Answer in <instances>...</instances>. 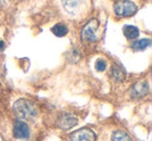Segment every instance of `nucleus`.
<instances>
[{
  "label": "nucleus",
  "instance_id": "nucleus-1",
  "mask_svg": "<svg viewBox=\"0 0 152 141\" xmlns=\"http://www.w3.org/2000/svg\"><path fill=\"white\" fill-rule=\"evenodd\" d=\"M13 110L21 119L32 120L38 116V108L32 101L27 99H19L14 103Z\"/></svg>",
  "mask_w": 152,
  "mask_h": 141
},
{
  "label": "nucleus",
  "instance_id": "nucleus-2",
  "mask_svg": "<svg viewBox=\"0 0 152 141\" xmlns=\"http://www.w3.org/2000/svg\"><path fill=\"white\" fill-rule=\"evenodd\" d=\"M65 11L71 16L83 15L89 7V0H61Z\"/></svg>",
  "mask_w": 152,
  "mask_h": 141
},
{
  "label": "nucleus",
  "instance_id": "nucleus-3",
  "mask_svg": "<svg viewBox=\"0 0 152 141\" xmlns=\"http://www.w3.org/2000/svg\"><path fill=\"white\" fill-rule=\"evenodd\" d=\"M115 14L119 17H131L133 16L137 11V7L135 3L129 0H119L115 3L114 5Z\"/></svg>",
  "mask_w": 152,
  "mask_h": 141
},
{
  "label": "nucleus",
  "instance_id": "nucleus-4",
  "mask_svg": "<svg viewBox=\"0 0 152 141\" xmlns=\"http://www.w3.org/2000/svg\"><path fill=\"white\" fill-rule=\"evenodd\" d=\"M99 27L97 19L89 21L81 30V40L83 42H95L97 40V30Z\"/></svg>",
  "mask_w": 152,
  "mask_h": 141
},
{
  "label": "nucleus",
  "instance_id": "nucleus-5",
  "mask_svg": "<svg viewBox=\"0 0 152 141\" xmlns=\"http://www.w3.org/2000/svg\"><path fill=\"white\" fill-rule=\"evenodd\" d=\"M78 119L70 113H61L56 119V127L61 130H69L76 126Z\"/></svg>",
  "mask_w": 152,
  "mask_h": 141
},
{
  "label": "nucleus",
  "instance_id": "nucleus-6",
  "mask_svg": "<svg viewBox=\"0 0 152 141\" xmlns=\"http://www.w3.org/2000/svg\"><path fill=\"white\" fill-rule=\"evenodd\" d=\"M149 93V85L147 81H139L132 86L130 90V95L133 99H142Z\"/></svg>",
  "mask_w": 152,
  "mask_h": 141
},
{
  "label": "nucleus",
  "instance_id": "nucleus-7",
  "mask_svg": "<svg viewBox=\"0 0 152 141\" xmlns=\"http://www.w3.org/2000/svg\"><path fill=\"white\" fill-rule=\"evenodd\" d=\"M70 141H96V134L90 129H80L71 135Z\"/></svg>",
  "mask_w": 152,
  "mask_h": 141
},
{
  "label": "nucleus",
  "instance_id": "nucleus-8",
  "mask_svg": "<svg viewBox=\"0 0 152 141\" xmlns=\"http://www.w3.org/2000/svg\"><path fill=\"white\" fill-rule=\"evenodd\" d=\"M14 136L17 139H25L29 138V127L26 122L21 121V120H16L13 129Z\"/></svg>",
  "mask_w": 152,
  "mask_h": 141
},
{
  "label": "nucleus",
  "instance_id": "nucleus-9",
  "mask_svg": "<svg viewBox=\"0 0 152 141\" xmlns=\"http://www.w3.org/2000/svg\"><path fill=\"white\" fill-rule=\"evenodd\" d=\"M123 32H124V35L126 36V38H128V40H135L140 35L139 28L132 25H126L123 28Z\"/></svg>",
  "mask_w": 152,
  "mask_h": 141
},
{
  "label": "nucleus",
  "instance_id": "nucleus-10",
  "mask_svg": "<svg viewBox=\"0 0 152 141\" xmlns=\"http://www.w3.org/2000/svg\"><path fill=\"white\" fill-rule=\"evenodd\" d=\"M110 76L116 81H123L125 79V72L121 67L114 64L110 69Z\"/></svg>",
  "mask_w": 152,
  "mask_h": 141
},
{
  "label": "nucleus",
  "instance_id": "nucleus-11",
  "mask_svg": "<svg viewBox=\"0 0 152 141\" xmlns=\"http://www.w3.org/2000/svg\"><path fill=\"white\" fill-rule=\"evenodd\" d=\"M52 32L54 35L58 36V38H63V36H65L68 33V28L65 24L57 23L52 27Z\"/></svg>",
  "mask_w": 152,
  "mask_h": 141
},
{
  "label": "nucleus",
  "instance_id": "nucleus-12",
  "mask_svg": "<svg viewBox=\"0 0 152 141\" xmlns=\"http://www.w3.org/2000/svg\"><path fill=\"white\" fill-rule=\"evenodd\" d=\"M150 45H151V40L149 38H142V40H137L132 45V49L135 51H143L147 49Z\"/></svg>",
  "mask_w": 152,
  "mask_h": 141
},
{
  "label": "nucleus",
  "instance_id": "nucleus-13",
  "mask_svg": "<svg viewBox=\"0 0 152 141\" xmlns=\"http://www.w3.org/2000/svg\"><path fill=\"white\" fill-rule=\"evenodd\" d=\"M112 141H132V139L124 131L118 130L116 132H114V134H113Z\"/></svg>",
  "mask_w": 152,
  "mask_h": 141
},
{
  "label": "nucleus",
  "instance_id": "nucleus-14",
  "mask_svg": "<svg viewBox=\"0 0 152 141\" xmlns=\"http://www.w3.org/2000/svg\"><path fill=\"white\" fill-rule=\"evenodd\" d=\"M95 69H96V71H98V72H103V71H105L106 61L101 58L97 59L95 62Z\"/></svg>",
  "mask_w": 152,
  "mask_h": 141
},
{
  "label": "nucleus",
  "instance_id": "nucleus-15",
  "mask_svg": "<svg viewBox=\"0 0 152 141\" xmlns=\"http://www.w3.org/2000/svg\"><path fill=\"white\" fill-rule=\"evenodd\" d=\"M7 2H9V0H0V7H4Z\"/></svg>",
  "mask_w": 152,
  "mask_h": 141
},
{
  "label": "nucleus",
  "instance_id": "nucleus-16",
  "mask_svg": "<svg viewBox=\"0 0 152 141\" xmlns=\"http://www.w3.org/2000/svg\"><path fill=\"white\" fill-rule=\"evenodd\" d=\"M3 49H4V43L2 40H0V52H2Z\"/></svg>",
  "mask_w": 152,
  "mask_h": 141
}]
</instances>
